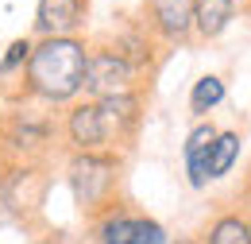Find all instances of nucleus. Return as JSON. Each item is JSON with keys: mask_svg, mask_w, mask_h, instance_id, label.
Instances as JSON below:
<instances>
[{"mask_svg": "<svg viewBox=\"0 0 251 244\" xmlns=\"http://www.w3.org/2000/svg\"><path fill=\"white\" fill-rule=\"evenodd\" d=\"M143 124V93L120 97H77L58 121V140L74 152H127Z\"/></svg>", "mask_w": 251, "mask_h": 244, "instance_id": "nucleus-1", "label": "nucleus"}, {"mask_svg": "<svg viewBox=\"0 0 251 244\" xmlns=\"http://www.w3.org/2000/svg\"><path fill=\"white\" fill-rule=\"evenodd\" d=\"M85 59H89V43L77 39V35H58V39L31 43V59L24 66L16 101H31V105L35 101L39 105H70V101H77L81 82H85Z\"/></svg>", "mask_w": 251, "mask_h": 244, "instance_id": "nucleus-2", "label": "nucleus"}, {"mask_svg": "<svg viewBox=\"0 0 251 244\" xmlns=\"http://www.w3.org/2000/svg\"><path fill=\"white\" fill-rule=\"evenodd\" d=\"M58 144V121L31 101H16L0 113V167L4 163H47Z\"/></svg>", "mask_w": 251, "mask_h": 244, "instance_id": "nucleus-3", "label": "nucleus"}, {"mask_svg": "<svg viewBox=\"0 0 251 244\" xmlns=\"http://www.w3.org/2000/svg\"><path fill=\"white\" fill-rule=\"evenodd\" d=\"M66 179L74 190L77 210L89 217H100L120 202V183H124V155L120 152H74L66 163Z\"/></svg>", "mask_w": 251, "mask_h": 244, "instance_id": "nucleus-4", "label": "nucleus"}, {"mask_svg": "<svg viewBox=\"0 0 251 244\" xmlns=\"http://www.w3.org/2000/svg\"><path fill=\"white\" fill-rule=\"evenodd\" d=\"M81 93L93 97V101H100V97H120V93H143V78L131 70V62L108 39H97V43H89Z\"/></svg>", "mask_w": 251, "mask_h": 244, "instance_id": "nucleus-5", "label": "nucleus"}, {"mask_svg": "<svg viewBox=\"0 0 251 244\" xmlns=\"http://www.w3.org/2000/svg\"><path fill=\"white\" fill-rule=\"evenodd\" d=\"M47 190H50L47 163H4L0 167V202L8 206V214H39L47 202Z\"/></svg>", "mask_w": 251, "mask_h": 244, "instance_id": "nucleus-6", "label": "nucleus"}, {"mask_svg": "<svg viewBox=\"0 0 251 244\" xmlns=\"http://www.w3.org/2000/svg\"><path fill=\"white\" fill-rule=\"evenodd\" d=\"M143 31L158 47L193 43V0H143Z\"/></svg>", "mask_w": 251, "mask_h": 244, "instance_id": "nucleus-7", "label": "nucleus"}, {"mask_svg": "<svg viewBox=\"0 0 251 244\" xmlns=\"http://www.w3.org/2000/svg\"><path fill=\"white\" fill-rule=\"evenodd\" d=\"M89 20V0H39L35 12V31L39 39H58V35H77Z\"/></svg>", "mask_w": 251, "mask_h": 244, "instance_id": "nucleus-8", "label": "nucleus"}, {"mask_svg": "<svg viewBox=\"0 0 251 244\" xmlns=\"http://www.w3.org/2000/svg\"><path fill=\"white\" fill-rule=\"evenodd\" d=\"M217 132L220 128L213 121H197L193 132L186 136V175H189V186H193V190H205V186H209L205 163H209V148H213Z\"/></svg>", "mask_w": 251, "mask_h": 244, "instance_id": "nucleus-9", "label": "nucleus"}, {"mask_svg": "<svg viewBox=\"0 0 251 244\" xmlns=\"http://www.w3.org/2000/svg\"><path fill=\"white\" fill-rule=\"evenodd\" d=\"M236 20V0H193V39L213 43Z\"/></svg>", "mask_w": 251, "mask_h": 244, "instance_id": "nucleus-10", "label": "nucleus"}, {"mask_svg": "<svg viewBox=\"0 0 251 244\" xmlns=\"http://www.w3.org/2000/svg\"><path fill=\"white\" fill-rule=\"evenodd\" d=\"M139 217L135 210H127V206H112V210H104L100 217H93V237L97 244H131L135 241V233H139Z\"/></svg>", "mask_w": 251, "mask_h": 244, "instance_id": "nucleus-11", "label": "nucleus"}, {"mask_svg": "<svg viewBox=\"0 0 251 244\" xmlns=\"http://www.w3.org/2000/svg\"><path fill=\"white\" fill-rule=\"evenodd\" d=\"M201 244H251V229H248V214L244 210H224L209 221Z\"/></svg>", "mask_w": 251, "mask_h": 244, "instance_id": "nucleus-12", "label": "nucleus"}, {"mask_svg": "<svg viewBox=\"0 0 251 244\" xmlns=\"http://www.w3.org/2000/svg\"><path fill=\"white\" fill-rule=\"evenodd\" d=\"M236 155H240V132H217V140H213V148H209V163H205V175H209V183L213 179H224L228 171H232V163H236Z\"/></svg>", "mask_w": 251, "mask_h": 244, "instance_id": "nucleus-13", "label": "nucleus"}, {"mask_svg": "<svg viewBox=\"0 0 251 244\" xmlns=\"http://www.w3.org/2000/svg\"><path fill=\"white\" fill-rule=\"evenodd\" d=\"M220 101H224V82H220L217 74H205V78H197V82H193V93H189V113H193L197 121H205V113H213Z\"/></svg>", "mask_w": 251, "mask_h": 244, "instance_id": "nucleus-14", "label": "nucleus"}, {"mask_svg": "<svg viewBox=\"0 0 251 244\" xmlns=\"http://www.w3.org/2000/svg\"><path fill=\"white\" fill-rule=\"evenodd\" d=\"M31 59V39H16L8 51H4V59H0V78H4V93L12 90V82H20L24 78V66ZM16 97H20V86H16ZM12 97V101H16ZM8 101V105H12Z\"/></svg>", "mask_w": 251, "mask_h": 244, "instance_id": "nucleus-15", "label": "nucleus"}, {"mask_svg": "<svg viewBox=\"0 0 251 244\" xmlns=\"http://www.w3.org/2000/svg\"><path fill=\"white\" fill-rule=\"evenodd\" d=\"M35 244H66L62 237H43V241H35Z\"/></svg>", "mask_w": 251, "mask_h": 244, "instance_id": "nucleus-16", "label": "nucleus"}, {"mask_svg": "<svg viewBox=\"0 0 251 244\" xmlns=\"http://www.w3.org/2000/svg\"><path fill=\"white\" fill-rule=\"evenodd\" d=\"M240 8H244V12H248V16H251V0H248V4H240Z\"/></svg>", "mask_w": 251, "mask_h": 244, "instance_id": "nucleus-17", "label": "nucleus"}, {"mask_svg": "<svg viewBox=\"0 0 251 244\" xmlns=\"http://www.w3.org/2000/svg\"><path fill=\"white\" fill-rule=\"evenodd\" d=\"M248 229H251V206H248Z\"/></svg>", "mask_w": 251, "mask_h": 244, "instance_id": "nucleus-18", "label": "nucleus"}]
</instances>
